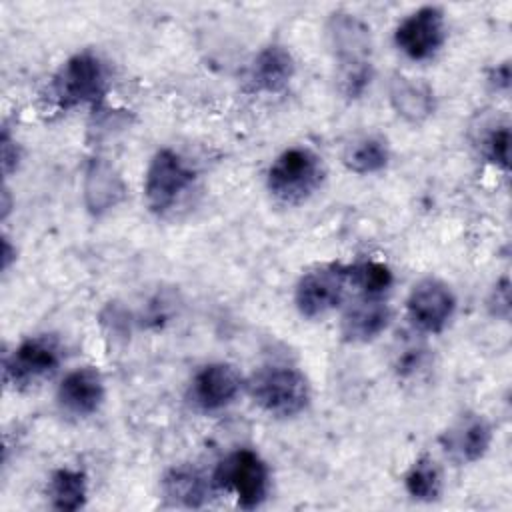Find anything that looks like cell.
Listing matches in <instances>:
<instances>
[{
	"instance_id": "9a60e30c",
	"label": "cell",
	"mask_w": 512,
	"mask_h": 512,
	"mask_svg": "<svg viewBox=\"0 0 512 512\" xmlns=\"http://www.w3.org/2000/svg\"><path fill=\"white\" fill-rule=\"evenodd\" d=\"M388 100L394 112L410 124H420L434 114L436 96L432 86L422 78L396 74L388 86Z\"/></svg>"
},
{
	"instance_id": "484cf974",
	"label": "cell",
	"mask_w": 512,
	"mask_h": 512,
	"mask_svg": "<svg viewBox=\"0 0 512 512\" xmlns=\"http://www.w3.org/2000/svg\"><path fill=\"white\" fill-rule=\"evenodd\" d=\"M490 82L496 86V90H508V86H510V66H508V62H502L492 70Z\"/></svg>"
},
{
	"instance_id": "5bb4252c",
	"label": "cell",
	"mask_w": 512,
	"mask_h": 512,
	"mask_svg": "<svg viewBox=\"0 0 512 512\" xmlns=\"http://www.w3.org/2000/svg\"><path fill=\"white\" fill-rule=\"evenodd\" d=\"M294 70L296 64L290 50L282 44H270L264 46L252 60L248 84L254 92L276 94L290 84Z\"/></svg>"
},
{
	"instance_id": "e0dca14e",
	"label": "cell",
	"mask_w": 512,
	"mask_h": 512,
	"mask_svg": "<svg viewBox=\"0 0 512 512\" xmlns=\"http://www.w3.org/2000/svg\"><path fill=\"white\" fill-rule=\"evenodd\" d=\"M390 308L376 296H362L342 316L340 334L346 342L364 344L378 338L390 324Z\"/></svg>"
},
{
	"instance_id": "ffe728a7",
	"label": "cell",
	"mask_w": 512,
	"mask_h": 512,
	"mask_svg": "<svg viewBox=\"0 0 512 512\" xmlns=\"http://www.w3.org/2000/svg\"><path fill=\"white\" fill-rule=\"evenodd\" d=\"M390 150L384 138L364 136L352 142L344 152V164L354 174H374L386 168Z\"/></svg>"
},
{
	"instance_id": "5b68a950",
	"label": "cell",
	"mask_w": 512,
	"mask_h": 512,
	"mask_svg": "<svg viewBox=\"0 0 512 512\" xmlns=\"http://www.w3.org/2000/svg\"><path fill=\"white\" fill-rule=\"evenodd\" d=\"M64 356V348L54 334H36L22 340L4 356V382L14 390H28L50 378Z\"/></svg>"
},
{
	"instance_id": "52a82bcc",
	"label": "cell",
	"mask_w": 512,
	"mask_h": 512,
	"mask_svg": "<svg viewBox=\"0 0 512 512\" xmlns=\"http://www.w3.org/2000/svg\"><path fill=\"white\" fill-rule=\"evenodd\" d=\"M350 288L348 266L330 262L304 272L294 290V304L300 316L314 320L338 308Z\"/></svg>"
},
{
	"instance_id": "44dd1931",
	"label": "cell",
	"mask_w": 512,
	"mask_h": 512,
	"mask_svg": "<svg viewBox=\"0 0 512 512\" xmlns=\"http://www.w3.org/2000/svg\"><path fill=\"white\" fill-rule=\"evenodd\" d=\"M406 492L418 502H434L442 494V474L430 456H420L412 462L404 476Z\"/></svg>"
},
{
	"instance_id": "d6986e66",
	"label": "cell",
	"mask_w": 512,
	"mask_h": 512,
	"mask_svg": "<svg viewBox=\"0 0 512 512\" xmlns=\"http://www.w3.org/2000/svg\"><path fill=\"white\" fill-rule=\"evenodd\" d=\"M50 506L62 512L84 508L88 498V476L78 468H58L52 472L46 488Z\"/></svg>"
},
{
	"instance_id": "d4e9b609",
	"label": "cell",
	"mask_w": 512,
	"mask_h": 512,
	"mask_svg": "<svg viewBox=\"0 0 512 512\" xmlns=\"http://www.w3.org/2000/svg\"><path fill=\"white\" fill-rule=\"evenodd\" d=\"M0 148H2V172H4V176H10L20 162V148H18L16 140H12L8 130L2 132Z\"/></svg>"
},
{
	"instance_id": "8992f818",
	"label": "cell",
	"mask_w": 512,
	"mask_h": 512,
	"mask_svg": "<svg viewBox=\"0 0 512 512\" xmlns=\"http://www.w3.org/2000/svg\"><path fill=\"white\" fill-rule=\"evenodd\" d=\"M212 484L224 492L236 496L240 508H258L270 486V474L266 462L250 448H238L230 452L214 470Z\"/></svg>"
},
{
	"instance_id": "ba28073f",
	"label": "cell",
	"mask_w": 512,
	"mask_h": 512,
	"mask_svg": "<svg viewBox=\"0 0 512 512\" xmlns=\"http://www.w3.org/2000/svg\"><path fill=\"white\" fill-rule=\"evenodd\" d=\"M194 170L170 148L158 150L144 176V198L152 212H168L178 198L192 186Z\"/></svg>"
},
{
	"instance_id": "603a6c76",
	"label": "cell",
	"mask_w": 512,
	"mask_h": 512,
	"mask_svg": "<svg viewBox=\"0 0 512 512\" xmlns=\"http://www.w3.org/2000/svg\"><path fill=\"white\" fill-rule=\"evenodd\" d=\"M482 148H484V156L494 166H498L502 170H508V166H510V154H508V150H510V130H508L506 124L492 128L486 134V138L482 142Z\"/></svg>"
},
{
	"instance_id": "4316f807",
	"label": "cell",
	"mask_w": 512,
	"mask_h": 512,
	"mask_svg": "<svg viewBox=\"0 0 512 512\" xmlns=\"http://www.w3.org/2000/svg\"><path fill=\"white\" fill-rule=\"evenodd\" d=\"M14 260H16V248H12L10 240L4 236V240H2V270H8Z\"/></svg>"
},
{
	"instance_id": "6da1fadb",
	"label": "cell",
	"mask_w": 512,
	"mask_h": 512,
	"mask_svg": "<svg viewBox=\"0 0 512 512\" xmlns=\"http://www.w3.org/2000/svg\"><path fill=\"white\" fill-rule=\"evenodd\" d=\"M326 38L336 64V84L344 98H360L372 82V32L356 14L338 10L326 22Z\"/></svg>"
},
{
	"instance_id": "3957f363",
	"label": "cell",
	"mask_w": 512,
	"mask_h": 512,
	"mask_svg": "<svg viewBox=\"0 0 512 512\" xmlns=\"http://www.w3.org/2000/svg\"><path fill=\"white\" fill-rule=\"evenodd\" d=\"M254 404L270 416L294 418L310 404L308 378L292 366L260 368L248 382Z\"/></svg>"
},
{
	"instance_id": "9c48e42d",
	"label": "cell",
	"mask_w": 512,
	"mask_h": 512,
	"mask_svg": "<svg viewBox=\"0 0 512 512\" xmlns=\"http://www.w3.org/2000/svg\"><path fill=\"white\" fill-rule=\"evenodd\" d=\"M446 42V18L438 6H422L402 18L394 30L396 48L414 62L434 58Z\"/></svg>"
},
{
	"instance_id": "4fadbf2b",
	"label": "cell",
	"mask_w": 512,
	"mask_h": 512,
	"mask_svg": "<svg viewBox=\"0 0 512 512\" xmlns=\"http://www.w3.org/2000/svg\"><path fill=\"white\" fill-rule=\"evenodd\" d=\"M106 398V386L100 370L82 366L68 372L56 392L58 406L64 414L74 418H88L100 410Z\"/></svg>"
},
{
	"instance_id": "7a4b0ae2",
	"label": "cell",
	"mask_w": 512,
	"mask_h": 512,
	"mask_svg": "<svg viewBox=\"0 0 512 512\" xmlns=\"http://www.w3.org/2000/svg\"><path fill=\"white\" fill-rule=\"evenodd\" d=\"M326 166L308 146L282 150L266 172V188L278 202L300 206L310 200L324 184Z\"/></svg>"
},
{
	"instance_id": "7c38bea8",
	"label": "cell",
	"mask_w": 512,
	"mask_h": 512,
	"mask_svg": "<svg viewBox=\"0 0 512 512\" xmlns=\"http://www.w3.org/2000/svg\"><path fill=\"white\" fill-rule=\"evenodd\" d=\"M492 444L490 422L476 412L462 414L440 434L442 450L456 464H474L488 452Z\"/></svg>"
},
{
	"instance_id": "277c9868",
	"label": "cell",
	"mask_w": 512,
	"mask_h": 512,
	"mask_svg": "<svg viewBox=\"0 0 512 512\" xmlns=\"http://www.w3.org/2000/svg\"><path fill=\"white\" fill-rule=\"evenodd\" d=\"M106 66L90 50L70 56L52 78V98L64 110L96 104L106 94Z\"/></svg>"
},
{
	"instance_id": "7402d4cb",
	"label": "cell",
	"mask_w": 512,
	"mask_h": 512,
	"mask_svg": "<svg viewBox=\"0 0 512 512\" xmlns=\"http://www.w3.org/2000/svg\"><path fill=\"white\" fill-rule=\"evenodd\" d=\"M348 280L354 290L362 296L380 298L394 282L392 270L384 262L364 260L356 264H348Z\"/></svg>"
},
{
	"instance_id": "83f0119b",
	"label": "cell",
	"mask_w": 512,
	"mask_h": 512,
	"mask_svg": "<svg viewBox=\"0 0 512 512\" xmlns=\"http://www.w3.org/2000/svg\"><path fill=\"white\" fill-rule=\"evenodd\" d=\"M8 212H10V192H8V188H4L2 190V216L6 218Z\"/></svg>"
},
{
	"instance_id": "2e32d148",
	"label": "cell",
	"mask_w": 512,
	"mask_h": 512,
	"mask_svg": "<svg viewBox=\"0 0 512 512\" xmlns=\"http://www.w3.org/2000/svg\"><path fill=\"white\" fill-rule=\"evenodd\" d=\"M126 196V186L122 176L116 172V168L104 160L94 158L90 160L86 172H84V202L86 208L100 216L114 206H118Z\"/></svg>"
},
{
	"instance_id": "30bf717a",
	"label": "cell",
	"mask_w": 512,
	"mask_h": 512,
	"mask_svg": "<svg viewBox=\"0 0 512 512\" xmlns=\"http://www.w3.org/2000/svg\"><path fill=\"white\" fill-rule=\"evenodd\" d=\"M456 310V296L448 284L436 278H424L410 290L406 298V314L410 322L428 334L442 332Z\"/></svg>"
},
{
	"instance_id": "8fae6325",
	"label": "cell",
	"mask_w": 512,
	"mask_h": 512,
	"mask_svg": "<svg viewBox=\"0 0 512 512\" xmlns=\"http://www.w3.org/2000/svg\"><path fill=\"white\" fill-rule=\"evenodd\" d=\"M242 386L244 380L236 366L228 362H210L194 374L188 398L192 406L202 412H218L238 398Z\"/></svg>"
},
{
	"instance_id": "ac0fdd59",
	"label": "cell",
	"mask_w": 512,
	"mask_h": 512,
	"mask_svg": "<svg viewBox=\"0 0 512 512\" xmlns=\"http://www.w3.org/2000/svg\"><path fill=\"white\" fill-rule=\"evenodd\" d=\"M162 494L172 506L200 508L210 494V482L198 468L180 464L164 474Z\"/></svg>"
},
{
	"instance_id": "cb8c5ba5",
	"label": "cell",
	"mask_w": 512,
	"mask_h": 512,
	"mask_svg": "<svg viewBox=\"0 0 512 512\" xmlns=\"http://www.w3.org/2000/svg\"><path fill=\"white\" fill-rule=\"evenodd\" d=\"M488 308L494 316L498 318H508L510 314V282L508 278H502L500 282H496V286L492 288V294L488 298Z\"/></svg>"
}]
</instances>
